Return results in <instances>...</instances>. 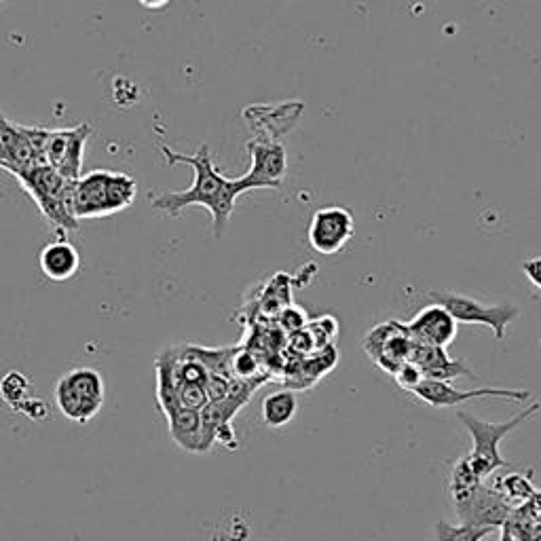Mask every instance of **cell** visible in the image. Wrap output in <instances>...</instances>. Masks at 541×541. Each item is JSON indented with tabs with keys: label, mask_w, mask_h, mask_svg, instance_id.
<instances>
[{
	"label": "cell",
	"mask_w": 541,
	"mask_h": 541,
	"mask_svg": "<svg viewBox=\"0 0 541 541\" xmlns=\"http://www.w3.org/2000/svg\"><path fill=\"white\" fill-rule=\"evenodd\" d=\"M161 153L170 165H189L195 170V178L191 189L186 191H165L157 197H151V205L155 210L165 212L170 218H178L186 208L191 205H203L212 216V229L214 237L220 239L222 233L227 231L229 220L233 216L237 199L254 191L256 186L250 178H227L222 176L212 161V153L208 144H201L195 155H184L172 151L170 146H161Z\"/></svg>",
	"instance_id": "cell-1"
},
{
	"label": "cell",
	"mask_w": 541,
	"mask_h": 541,
	"mask_svg": "<svg viewBox=\"0 0 541 541\" xmlns=\"http://www.w3.org/2000/svg\"><path fill=\"white\" fill-rule=\"evenodd\" d=\"M138 184L129 174L93 170L72 186L74 218H100L127 210L136 201Z\"/></svg>",
	"instance_id": "cell-2"
},
{
	"label": "cell",
	"mask_w": 541,
	"mask_h": 541,
	"mask_svg": "<svg viewBox=\"0 0 541 541\" xmlns=\"http://www.w3.org/2000/svg\"><path fill=\"white\" fill-rule=\"evenodd\" d=\"M539 408H541V404L533 402L525 410H520L516 417H512L510 421H503V423H487V421L478 419L476 415L468 413V410H465V413L463 410H459L457 419L461 421V425L465 429H468L470 436H472V442H474V449L468 455V461L480 480L491 476L493 472L503 468V465H508V461L503 459L501 449H499L503 438L512 434L514 429H518L522 423H527L533 415H537Z\"/></svg>",
	"instance_id": "cell-3"
},
{
	"label": "cell",
	"mask_w": 541,
	"mask_h": 541,
	"mask_svg": "<svg viewBox=\"0 0 541 541\" xmlns=\"http://www.w3.org/2000/svg\"><path fill=\"white\" fill-rule=\"evenodd\" d=\"M17 180L58 233L79 229V220L72 210V180H66L47 163H39Z\"/></svg>",
	"instance_id": "cell-4"
},
{
	"label": "cell",
	"mask_w": 541,
	"mask_h": 541,
	"mask_svg": "<svg viewBox=\"0 0 541 541\" xmlns=\"http://www.w3.org/2000/svg\"><path fill=\"white\" fill-rule=\"evenodd\" d=\"M55 404L74 423H89L104 404V379L96 368H74L55 385Z\"/></svg>",
	"instance_id": "cell-5"
},
{
	"label": "cell",
	"mask_w": 541,
	"mask_h": 541,
	"mask_svg": "<svg viewBox=\"0 0 541 541\" xmlns=\"http://www.w3.org/2000/svg\"><path fill=\"white\" fill-rule=\"evenodd\" d=\"M432 303L444 307L449 311L457 324H482L489 326L495 334L497 341L506 339L508 326L520 315V309L512 303H499V305H484L472 296L446 292V290H434L429 292Z\"/></svg>",
	"instance_id": "cell-6"
},
{
	"label": "cell",
	"mask_w": 541,
	"mask_h": 541,
	"mask_svg": "<svg viewBox=\"0 0 541 541\" xmlns=\"http://www.w3.org/2000/svg\"><path fill=\"white\" fill-rule=\"evenodd\" d=\"M91 136V125L81 123L66 129H47L43 144V163L53 167L66 180H79L83 170L85 144Z\"/></svg>",
	"instance_id": "cell-7"
},
{
	"label": "cell",
	"mask_w": 541,
	"mask_h": 541,
	"mask_svg": "<svg viewBox=\"0 0 541 541\" xmlns=\"http://www.w3.org/2000/svg\"><path fill=\"white\" fill-rule=\"evenodd\" d=\"M356 231L353 214L341 205L317 210L309 222V244L324 256L341 252Z\"/></svg>",
	"instance_id": "cell-8"
},
{
	"label": "cell",
	"mask_w": 541,
	"mask_h": 541,
	"mask_svg": "<svg viewBox=\"0 0 541 541\" xmlns=\"http://www.w3.org/2000/svg\"><path fill=\"white\" fill-rule=\"evenodd\" d=\"M410 394H415L419 400H423L429 406L446 408V406H457L465 400H476V398H503L512 402H529L531 391L527 389H506V387H482V389H470L461 391L453 387L449 381H434V379H423Z\"/></svg>",
	"instance_id": "cell-9"
},
{
	"label": "cell",
	"mask_w": 541,
	"mask_h": 541,
	"mask_svg": "<svg viewBox=\"0 0 541 541\" xmlns=\"http://www.w3.org/2000/svg\"><path fill=\"white\" fill-rule=\"evenodd\" d=\"M413 345L415 341L410 339L406 324L398 322H387L383 326H377L364 341V349L368 351V356L385 372H389V375H394L404 362H410Z\"/></svg>",
	"instance_id": "cell-10"
},
{
	"label": "cell",
	"mask_w": 541,
	"mask_h": 541,
	"mask_svg": "<svg viewBox=\"0 0 541 541\" xmlns=\"http://www.w3.org/2000/svg\"><path fill=\"white\" fill-rule=\"evenodd\" d=\"M252 165L246 178L254 182L256 189H279L286 176V148L273 140H254L248 144Z\"/></svg>",
	"instance_id": "cell-11"
},
{
	"label": "cell",
	"mask_w": 541,
	"mask_h": 541,
	"mask_svg": "<svg viewBox=\"0 0 541 541\" xmlns=\"http://www.w3.org/2000/svg\"><path fill=\"white\" fill-rule=\"evenodd\" d=\"M0 155H3V170L15 178L43 163L36 155L24 125L9 121L3 113H0Z\"/></svg>",
	"instance_id": "cell-12"
},
{
	"label": "cell",
	"mask_w": 541,
	"mask_h": 541,
	"mask_svg": "<svg viewBox=\"0 0 541 541\" xmlns=\"http://www.w3.org/2000/svg\"><path fill=\"white\" fill-rule=\"evenodd\" d=\"M457 514L463 525H476V527H503L510 522L514 508L503 499L497 491L489 487H480L476 493L457 506Z\"/></svg>",
	"instance_id": "cell-13"
},
{
	"label": "cell",
	"mask_w": 541,
	"mask_h": 541,
	"mask_svg": "<svg viewBox=\"0 0 541 541\" xmlns=\"http://www.w3.org/2000/svg\"><path fill=\"white\" fill-rule=\"evenodd\" d=\"M406 330L415 343L446 349L457 337V322L449 311L434 303L421 309L406 324Z\"/></svg>",
	"instance_id": "cell-14"
},
{
	"label": "cell",
	"mask_w": 541,
	"mask_h": 541,
	"mask_svg": "<svg viewBox=\"0 0 541 541\" xmlns=\"http://www.w3.org/2000/svg\"><path fill=\"white\" fill-rule=\"evenodd\" d=\"M410 362L419 366V370L423 372V379H434V381H453L459 377L474 379L470 366L463 360H451L449 356H446V349L442 347L415 343Z\"/></svg>",
	"instance_id": "cell-15"
},
{
	"label": "cell",
	"mask_w": 541,
	"mask_h": 541,
	"mask_svg": "<svg viewBox=\"0 0 541 541\" xmlns=\"http://www.w3.org/2000/svg\"><path fill=\"white\" fill-rule=\"evenodd\" d=\"M41 271L51 282H68L81 269V256L70 241H51L39 256Z\"/></svg>",
	"instance_id": "cell-16"
},
{
	"label": "cell",
	"mask_w": 541,
	"mask_h": 541,
	"mask_svg": "<svg viewBox=\"0 0 541 541\" xmlns=\"http://www.w3.org/2000/svg\"><path fill=\"white\" fill-rule=\"evenodd\" d=\"M170 436L186 453H205L203 451V432H201V413L191 408H174L165 413Z\"/></svg>",
	"instance_id": "cell-17"
},
{
	"label": "cell",
	"mask_w": 541,
	"mask_h": 541,
	"mask_svg": "<svg viewBox=\"0 0 541 541\" xmlns=\"http://www.w3.org/2000/svg\"><path fill=\"white\" fill-rule=\"evenodd\" d=\"M298 413V400L296 394L290 389L273 391L263 402V421L269 427H284L288 425Z\"/></svg>",
	"instance_id": "cell-18"
},
{
	"label": "cell",
	"mask_w": 541,
	"mask_h": 541,
	"mask_svg": "<svg viewBox=\"0 0 541 541\" xmlns=\"http://www.w3.org/2000/svg\"><path fill=\"white\" fill-rule=\"evenodd\" d=\"M480 484H482V480L472 470L468 457L459 459L451 472V478H449V491H451V499L455 503V508L461 506L463 501H468L476 493Z\"/></svg>",
	"instance_id": "cell-19"
},
{
	"label": "cell",
	"mask_w": 541,
	"mask_h": 541,
	"mask_svg": "<svg viewBox=\"0 0 541 541\" xmlns=\"http://www.w3.org/2000/svg\"><path fill=\"white\" fill-rule=\"evenodd\" d=\"M497 493L506 499L512 508L516 506H525V503L535 499V489L533 482L525 474H508L499 478L497 482Z\"/></svg>",
	"instance_id": "cell-20"
},
{
	"label": "cell",
	"mask_w": 541,
	"mask_h": 541,
	"mask_svg": "<svg viewBox=\"0 0 541 541\" xmlns=\"http://www.w3.org/2000/svg\"><path fill=\"white\" fill-rule=\"evenodd\" d=\"M0 398L3 402L17 410L28 398H30V381L26 375L17 370H9L7 375L0 379Z\"/></svg>",
	"instance_id": "cell-21"
},
{
	"label": "cell",
	"mask_w": 541,
	"mask_h": 541,
	"mask_svg": "<svg viewBox=\"0 0 541 541\" xmlns=\"http://www.w3.org/2000/svg\"><path fill=\"white\" fill-rule=\"evenodd\" d=\"M493 527H476V525H449L446 520H438L436 525V537L438 541H482L487 535H491Z\"/></svg>",
	"instance_id": "cell-22"
},
{
	"label": "cell",
	"mask_w": 541,
	"mask_h": 541,
	"mask_svg": "<svg viewBox=\"0 0 541 541\" xmlns=\"http://www.w3.org/2000/svg\"><path fill=\"white\" fill-rule=\"evenodd\" d=\"M176 398H178L180 408H191V410H201L210 402L208 394H205V387L191 385V383H180L176 387Z\"/></svg>",
	"instance_id": "cell-23"
},
{
	"label": "cell",
	"mask_w": 541,
	"mask_h": 541,
	"mask_svg": "<svg viewBox=\"0 0 541 541\" xmlns=\"http://www.w3.org/2000/svg\"><path fill=\"white\" fill-rule=\"evenodd\" d=\"M394 379L398 381V385L406 391H413L421 381H423V372L419 370L417 364L413 362H404L396 372H394Z\"/></svg>",
	"instance_id": "cell-24"
},
{
	"label": "cell",
	"mask_w": 541,
	"mask_h": 541,
	"mask_svg": "<svg viewBox=\"0 0 541 541\" xmlns=\"http://www.w3.org/2000/svg\"><path fill=\"white\" fill-rule=\"evenodd\" d=\"M17 413H24L28 419H34V421H41L47 417L49 408H47V402L41 398H28L20 408H17Z\"/></svg>",
	"instance_id": "cell-25"
},
{
	"label": "cell",
	"mask_w": 541,
	"mask_h": 541,
	"mask_svg": "<svg viewBox=\"0 0 541 541\" xmlns=\"http://www.w3.org/2000/svg\"><path fill=\"white\" fill-rule=\"evenodd\" d=\"M307 324V317L301 309H286L282 313V326L288 330V332H298L303 330Z\"/></svg>",
	"instance_id": "cell-26"
},
{
	"label": "cell",
	"mask_w": 541,
	"mask_h": 541,
	"mask_svg": "<svg viewBox=\"0 0 541 541\" xmlns=\"http://www.w3.org/2000/svg\"><path fill=\"white\" fill-rule=\"evenodd\" d=\"M522 271H525L529 282L541 290V256L539 258H531L522 263Z\"/></svg>",
	"instance_id": "cell-27"
},
{
	"label": "cell",
	"mask_w": 541,
	"mask_h": 541,
	"mask_svg": "<svg viewBox=\"0 0 541 541\" xmlns=\"http://www.w3.org/2000/svg\"><path fill=\"white\" fill-rule=\"evenodd\" d=\"M138 3L144 7V9H151V11H161L165 9L167 5L172 3V0H138Z\"/></svg>",
	"instance_id": "cell-28"
},
{
	"label": "cell",
	"mask_w": 541,
	"mask_h": 541,
	"mask_svg": "<svg viewBox=\"0 0 541 541\" xmlns=\"http://www.w3.org/2000/svg\"><path fill=\"white\" fill-rule=\"evenodd\" d=\"M501 541H518V539H516V535L512 533V529H510L508 522H506V525L501 527Z\"/></svg>",
	"instance_id": "cell-29"
},
{
	"label": "cell",
	"mask_w": 541,
	"mask_h": 541,
	"mask_svg": "<svg viewBox=\"0 0 541 541\" xmlns=\"http://www.w3.org/2000/svg\"><path fill=\"white\" fill-rule=\"evenodd\" d=\"M539 347H541V341H539Z\"/></svg>",
	"instance_id": "cell-30"
}]
</instances>
